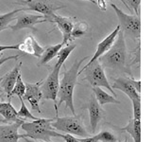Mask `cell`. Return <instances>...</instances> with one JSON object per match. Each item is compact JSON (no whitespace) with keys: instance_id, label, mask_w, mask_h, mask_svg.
Returning a JSON list of instances; mask_svg holds the SVG:
<instances>
[{"instance_id":"6da1fadb","label":"cell","mask_w":151,"mask_h":142,"mask_svg":"<svg viewBox=\"0 0 151 142\" xmlns=\"http://www.w3.org/2000/svg\"><path fill=\"white\" fill-rule=\"evenodd\" d=\"M129 52L127 49L125 36L120 30L111 47L98 59L103 68L114 72H122L132 77L130 66L127 64Z\"/></svg>"},{"instance_id":"7a4b0ae2","label":"cell","mask_w":151,"mask_h":142,"mask_svg":"<svg viewBox=\"0 0 151 142\" xmlns=\"http://www.w3.org/2000/svg\"><path fill=\"white\" fill-rule=\"evenodd\" d=\"M88 59V57H84L80 60H77L74 62L73 65L71 67L64 71L63 79L60 82V87H59V92L57 98H59V101L57 102V107L60 106L61 103H65V107L70 109V111L75 116L76 115V110H75V105H74V101H73V96H74V89L76 84H77V80L78 77V71L79 67L81 66V64L83 62Z\"/></svg>"},{"instance_id":"3957f363","label":"cell","mask_w":151,"mask_h":142,"mask_svg":"<svg viewBox=\"0 0 151 142\" xmlns=\"http://www.w3.org/2000/svg\"><path fill=\"white\" fill-rule=\"evenodd\" d=\"M53 118H37L29 122L24 121L21 128L26 132L24 138L32 140L51 141L52 137H61L60 133L56 132L51 126Z\"/></svg>"},{"instance_id":"277c9868","label":"cell","mask_w":151,"mask_h":142,"mask_svg":"<svg viewBox=\"0 0 151 142\" xmlns=\"http://www.w3.org/2000/svg\"><path fill=\"white\" fill-rule=\"evenodd\" d=\"M15 4L21 6L24 11H32L42 13L46 22H50L55 15V12L65 6L57 0H17Z\"/></svg>"},{"instance_id":"5b68a950","label":"cell","mask_w":151,"mask_h":142,"mask_svg":"<svg viewBox=\"0 0 151 142\" xmlns=\"http://www.w3.org/2000/svg\"><path fill=\"white\" fill-rule=\"evenodd\" d=\"M111 7L114 11L120 23V30L124 36H127L132 40H139L141 36V19L136 14L125 13L115 4L111 3Z\"/></svg>"},{"instance_id":"8992f818","label":"cell","mask_w":151,"mask_h":142,"mask_svg":"<svg viewBox=\"0 0 151 142\" xmlns=\"http://www.w3.org/2000/svg\"><path fill=\"white\" fill-rule=\"evenodd\" d=\"M51 126L54 130L65 133L68 135H75L82 137L90 136L89 133L84 126L82 120L80 116L75 115L73 117H63L54 118L53 122L51 123Z\"/></svg>"},{"instance_id":"52a82bcc","label":"cell","mask_w":151,"mask_h":142,"mask_svg":"<svg viewBox=\"0 0 151 142\" xmlns=\"http://www.w3.org/2000/svg\"><path fill=\"white\" fill-rule=\"evenodd\" d=\"M85 73V76L82 80H87V82L92 85L93 87H105L110 91L114 98L116 97V94L111 86L110 83L106 77L105 71L102 67V65L99 63V61L96 60L90 64L85 68L78 71V74Z\"/></svg>"},{"instance_id":"ba28073f","label":"cell","mask_w":151,"mask_h":142,"mask_svg":"<svg viewBox=\"0 0 151 142\" xmlns=\"http://www.w3.org/2000/svg\"><path fill=\"white\" fill-rule=\"evenodd\" d=\"M60 68L54 66L52 71L47 76L44 83L41 84L42 96L45 99H50L55 102L56 116H58V107H57V96H58L60 87Z\"/></svg>"},{"instance_id":"9c48e42d","label":"cell","mask_w":151,"mask_h":142,"mask_svg":"<svg viewBox=\"0 0 151 142\" xmlns=\"http://www.w3.org/2000/svg\"><path fill=\"white\" fill-rule=\"evenodd\" d=\"M83 109H87L89 111L90 125H91V132L94 134L97 129V126L102 120L106 117L105 111L103 110L101 105L97 102L94 96H91L89 101L85 103Z\"/></svg>"},{"instance_id":"30bf717a","label":"cell","mask_w":151,"mask_h":142,"mask_svg":"<svg viewBox=\"0 0 151 142\" xmlns=\"http://www.w3.org/2000/svg\"><path fill=\"white\" fill-rule=\"evenodd\" d=\"M15 24L12 26L9 25V28L13 31L25 30V28H31L35 30V25L46 22L45 17L42 14H30V13H22L16 17Z\"/></svg>"},{"instance_id":"8fae6325","label":"cell","mask_w":151,"mask_h":142,"mask_svg":"<svg viewBox=\"0 0 151 142\" xmlns=\"http://www.w3.org/2000/svg\"><path fill=\"white\" fill-rule=\"evenodd\" d=\"M42 80L35 83H26V92L24 95L23 99H26L29 102L31 108L33 110L37 111L38 113H42V110L40 108L39 102L41 101V99L42 98V92H41V84Z\"/></svg>"},{"instance_id":"7c38bea8","label":"cell","mask_w":151,"mask_h":142,"mask_svg":"<svg viewBox=\"0 0 151 142\" xmlns=\"http://www.w3.org/2000/svg\"><path fill=\"white\" fill-rule=\"evenodd\" d=\"M23 122L24 120L0 125V142H18L20 138H24V135L18 134Z\"/></svg>"},{"instance_id":"4fadbf2b","label":"cell","mask_w":151,"mask_h":142,"mask_svg":"<svg viewBox=\"0 0 151 142\" xmlns=\"http://www.w3.org/2000/svg\"><path fill=\"white\" fill-rule=\"evenodd\" d=\"M119 31H120V27H119V26H117V27L114 28V30H113L110 33V34H109L108 36H106V38H104V39H103L100 43H99V44L97 45V46H96V50L94 51V54L93 55L92 58L90 59L89 63H88L86 65H85V66H83L82 69L86 67V66H88L90 64H92L93 62L98 60L102 55L105 54L106 52L111 49V46L113 45V43H114V41H115V39H116V37H117V35H118V32H119Z\"/></svg>"},{"instance_id":"5bb4252c","label":"cell","mask_w":151,"mask_h":142,"mask_svg":"<svg viewBox=\"0 0 151 142\" xmlns=\"http://www.w3.org/2000/svg\"><path fill=\"white\" fill-rule=\"evenodd\" d=\"M111 88L113 90L118 89V90H120V91L124 92L127 96L130 99V101H132V99H141L140 94L136 91L133 86H132L129 77L120 76V77L114 79Z\"/></svg>"},{"instance_id":"9a60e30c","label":"cell","mask_w":151,"mask_h":142,"mask_svg":"<svg viewBox=\"0 0 151 142\" xmlns=\"http://www.w3.org/2000/svg\"><path fill=\"white\" fill-rule=\"evenodd\" d=\"M22 63L20 62L19 64H15V66L8 72L7 74H5L3 77H1V83H0V87L3 93L9 98V95H11L12 90L14 87V84L16 83V80L18 75L20 74V70L22 67Z\"/></svg>"},{"instance_id":"2e32d148","label":"cell","mask_w":151,"mask_h":142,"mask_svg":"<svg viewBox=\"0 0 151 142\" xmlns=\"http://www.w3.org/2000/svg\"><path fill=\"white\" fill-rule=\"evenodd\" d=\"M51 23L56 24L58 30L61 32V34H63V42H61L63 46L67 45L69 43L70 34L74 26L73 20L70 17H63V16L58 15V14H55V15L52 17Z\"/></svg>"},{"instance_id":"e0dca14e","label":"cell","mask_w":151,"mask_h":142,"mask_svg":"<svg viewBox=\"0 0 151 142\" xmlns=\"http://www.w3.org/2000/svg\"><path fill=\"white\" fill-rule=\"evenodd\" d=\"M18 50L40 58L45 50V47L38 44V42L34 39V37L29 34L24 40V42L18 44Z\"/></svg>"},{"instance_id":"ac0fdd59","label":"cell","mask_w":151,"mask_h":142,"mask_svg":"<svg viewBox=\"0 0 151 142\" xmlns=\"http://www.w3.org/2000/svg\"><path fill=\"white\" fill-rule=\"evenodd\" d=\"M0 115L4 117V120H0V122L13 123V122H19L23 120L21 118H19L17 115V111L12 106L11 99L8 102H0Z\"/></svg>"},{"instance_id":"d6986e66","label":"cell","mask_w":151,"mask_h":142,"mask_svg":"<svg viewBox=\"0 0 151 142\" xmlns=\"http://www.w3.org/2000/svg\"><path fill=\"white\" fill-rule=\"evenodd\" d=\"M120 131L126 132L132 137L134 142H142V127L141 120H135L130 118L129 123L125 126L120 128Z\"/></svg>"},{"instance_id":"ffe728a7","label":"cell","mask_w":151,"mask_h":142,"mask_svg":"<svg viewBox=\"0 0 151 142\" xmlns=\"http://www.w3.org/2000/svg\"><path fill=\"white\" fill-rule=\"evenodd\" d=\"M91 36V30L87 22L85 21H79L74 24L72 31H71L69 43L72 42L76 39L82 37H90Z\"/></svg>"},{"instance_id":"44dd1931","label":"cell","mask_w":151,"mask_h":142,"mask_svg":"<svg viewBox=\"0 0 151 142\" xmlns=\"http://www.w3.org/2000/svg\"><path fill=\"white\" fill-rule=\"evenodd\" d=\"M63 47V44H56V45H52V46H48L45 47V50L42 52V54L41 55L40 57V60H39V63L37 64L39 66H42L44 65L47 63H49V62L55 58L58 54L59 50Z\"/></svg>"},{"instance_id":"7402d4cb","label":"cell","mask_w":151,"mask_h":142,"mask_svg":"<svg viewBox=\"0 0 151 142\" xmlns=\"http://www.w3.org/2000/svg\"><path fill=\"white\" fill-rule=\"evenodd\" d=\"M93 92L94 93V98L97 101V102L100 105H105L108 103H114V104H120V101L116 99L113 96H111L106 91H104L100 87H93Z\"/></svg>"},{"instance_id":"603a6c76","label":"cell","mask_w":151,"mask_h":142,"mask_svg":"<svg viewBox=\"0 0 151 142\" xmlns=\"http://www.w3.org/2000/svg\"><path fill=\"white\" fill-rule=\"evenodd\" d=\"M77 47V45L76 44H67L64 47L63 46L61 49L59 50L58 54H57V59H58V61H57V63L55 64V66H57V67H61V66L63 65L64 62L67 60V58L70 56V54L72 53V51Z\"/></svg>"},{"instance_id":"cb8c5ba5","label":"cell","mask_w":151,"mask_h":142,"mask_svg":"<svg viewBox=\"0 0 151 142\" xmlns=\"http://www.w3.org/2000/svg\"><path fill=\"white\" fill-rule=\"evenodd\" d=\"M24 12V9L22 8L20 9H16L12 12H9L8 13H4V14H0V32L5 30L6 28L9 27V24H11L13 19L15 18L18 12Z\"/></svg>"},{"instance_id":"d4e9b609","label":"cell","mask_w":151,"mask_h":142,"mask_svg":"<svg viewBox=\"0 0 151 142\" xmlns=\"http://www.w3.org/2000/svg\"><path fill=\"white\" fill-rule=\"evenodd\" d=\"M25 92H26V84L24 83V80L22 79V75L20 73L18 75L16 83L14 84L13 89L12 90L11 95H9V99L12 96H17L20 101H24L23 97H24V95H25Z\"/></svg>"},{"instance_id":"484cf974","label":"cell","mask_w":151,"mask_h":142,"mask_svg":"<svg viewBox=\"0 0 151 142\" xmlns=\"http://www.w3.org/2000/svg\"><path fill=\"white\" fill-rule=\"evenodd\" d=\"M94 136L100 142H118L117 137L108 130H102L97 135H94Z\"/></svg>"},{"instance_id":"4316f807","label":"cell","mask_w":151,"mask_h":142,"mask_svg":"<svg viewBox=\"0 0 151 142\" xmlns=\"http://www.w3.org/2000/svg\"><path fill=\"white\" fill-rule=\"evenodd\" d=\"M21 101V107H20V109H19V111H17V115H18L19 118H21V120H27V118L31 120H37L38 117H34L30 113V111L27 109L25 102H24V101Z\"/></svg>"},{"instance_id":"83f0119b","label":"cell","mask_w":151,"mask_h":142,"mask_svg":"<svg viewBox=\"0 0 151 142\" xmlns=\"http://www.w3.org/2000/svg\"><path fill=\"white\" fill-rule=\"evenodd\" d=\"M132 107H133V120H141V99H132Z\"/></svg>"},{"instance_id":"f1b7e54d","label":"cell","mask_w":151,"mask_h":142,"mask_svg":"<svg viewBox=\"0 0 151 142\" xmlns=\"http://www.w3.org/2000/svg\"><path fill=\"white\" fill-rule=\"evenodd\" d=\"M125 2L127 3V7H129L131 9V12L134 11L136 15L140 16V14H139V8H140L141 0H125Z\"/></svg>"},{"instance_id":"f546056e","label":"cell","mask_w":151,"mask_h":142,"mask_svg":"<svg viewBox=\"0 0 151 142\" xmlns=\"http://www.w3.org/2000/svg\"><path fill=\"white\" fill-rule=\"evenodd\" d=\"M129 80H130V83L132 84V86H133L136 91L140 94L141 93V80H135L133 77H129Z\"/></svg>"},{"instance_id":"4dcf8cb0","label":"cell","mask_w":151,"mask_h":142,"mask_svg":"<svg viewBox=\"0 0 151 142\" xmlns=\"http://www.w3.org/2000/svg\"><path fill=\"white\" fill-rule=\"evenodd\" d=\"M5 50H18V44L17 45H0V53Z\"/></svg>"},{"instance_id":"1f68e13d","label":"cell","mask_w":151,"mask_h":142,"mask_svg":"<svg viewBox=\"0 0 151 142\" xmlns=\"http://www.w3.org/2000/svg\"><path fill=\"white\" fill-rule=\"evenodd\" d=\"M19 55H12V56H8V57H3V53H0V66H1L4 63H6L9 60H12V59H17L19 58Z\"/></svg>"},{"instance_id":"d6a6232c","label":"cell","mask_w":151,"mask_h":142,"mask_svg":"<svg viewBox=\"0 0 151 142\" xmlns=\"http://www.w3.org/2000/svg\"><path fill=\"white\" fill-rule=\"evenodd\" d=\"M61 138L64 140V142H79L78 138H77L76 136L72 135H61Z\"/></svg>"},{"instance_id":"836d02e7","label":"cell","mask_w":151,"mask_h":142,"mask_svg":"<svg viewBox=\"0 0 151 142\" xmlns=\"http://www.w3.org/2000/svg\"><path fill=\"white\" fill-rule=\"evenodd\" d=\"M79 142H98V140L96 138V136H87V137H82V138H78Z\"/></svg>"},{"instance_id":"e575fe53","label":"cell","mask_w":151,"mask_h":142,"mask_svg":"<svg viewBox=\"0 0 151 142\" xmlns=\"http://www.w3.org/2000/svg\"><path fill=\"white\" fill-rule=\"evenodd\" d=\"M96 6H98V8L101 9V11H106L107 9V5H106V1L105 0H96Z\"/></svg>"},{"instance_id":"d590c367","label":"cell","mask_w":151,"mask_h":142,"mask_svg":"<svg viewBox=\"0 0 151 142\" xmlns=\"http://www.w3.org/2000/svg\"><path fill=\"white\" fill-rule=\"evenodd\" d=\"M26 142H52V141H36V140H32L29 138H25Z\"/></svg>"},{"instance_id":"8d00e7d4","label":"cell","mask_w":151,"mask_h":142,"mask_svg":"<svg viewBox=\"0 0 151 142\" xmlns=\"http://www.w3.org/2000/svg\"><path fill=\"white\" fill-rule=\"evenodd\" d=\"M108 1H111V0H108ZM120 1H121V2H122L123 4H124V5H125V6H126V7H127V9H129V12H130V13H133V12H131V9H129V7H127V3L125 2V0H120Z\"/></svg>"},{"instance_id":"74e56055","label":"cell","mask_w":151,"mask_h":142,"mask_svg":"<svg viewBox=\"0 0 151 142\" xmlns=\"http://www.w3.org/2000/svg\"><path fill=\"white\" fill-rule=\"evenodd\" d=\"M0 83H1V78H0ZM3 95H4V93H3L2 90H1V87H0V99L4 98V97H3Z\"/></svg>"},{"instance_id":"f35d334b","label":"cell","mask_w":151,"mask_h":142,"mask_svg":"<svg viewBox=\"0 0 151 142\" xmlns=\"http://www.w3.org/2000/svg\"><path fill=\"white\" fill-rule=\"evenodd\" d=\"M85 1H89V2H91V3L94 4V5H96V2L94 1V0H85Z\"/></svg>"},{"instance_id":"ab89813d","label":"cell","mask_w":151,"mask_h":142,"mask_svg":"<svg viewBox=\"0 0 151 142\" xmlns=\"http://www.w3.org/2000/svg\"><path fill=\"white\" fill-rule=\"evenodd\" d=\"M124 142H127V139H125V141Z\"/></svg>"}]
</instances>
